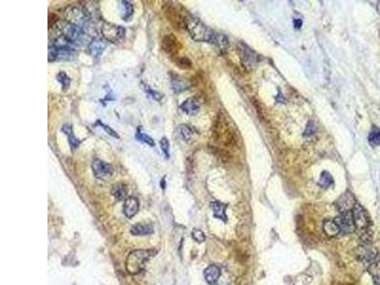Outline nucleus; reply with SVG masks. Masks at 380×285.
<instances>
[{
  "label": "nucleus",
  "instance_id": "obj_24",
  "mask_svg": "<svg viewBox=\"0 0 380 285\" xmlns=\"http://www.w3.org/2000/svg\"><path fill=\"white\" fill-rule=\"evenodd\" d=\"M368 272L372 276L375 284L380 285V261L379 259L368 266Z\"/></svg>",
  "mask_w": 380,
  "mask_h": 285
},
{
  "label": "nucleus",
  "instance_id": "obj_25",
  "mask_svg": "<svg viewBox=\"0 0 380 285\" xmlns=\"http://www.w3.org/2000/svg\"><path fill=\"white\" fill-rule=\"evenodd\" d=\"M177 132L179 136L186 142L190 141L193 136V130L188 125H180L177 127Z\"/></svg>",
  "mask_w": 380,
  "mask_h": 285
},
{
  "label": "nucleus",
  "instance_id": "obj_33",
  "mask_svg": "<svg viewBox=\"0 0 380 285\" xmlns=\"http://www.w3.org/2000/svg\"><path fill=\"white\" fill-rule=\"evenodd\" d=\"M333 183L332 177L331 174L327 171H323L320 175V179H319V185L323 188H329L331 187Z\"/></svg>",
  "mask_w": 380,
  "mask_h": 285
},
{
  "label": "nucleus",
  "instance_id": "obj_10",
  "mask_svg": "<svg viewBox=\"0 0 380 285\" xmlns=\"http://www.w3.org/2000/svg\"><path fill=\"white\" fill-rule=\"evenodd\" d=\"M161 46H162L163 50L171 58L177 57V54H178L180 48H182V45L179 42V40L177 39V37L172 33L166 34L163 37Z\"/></svg>",
  "mask_w": 380,
  "mask_h": 285
},
{
  "label": "nucleus",
  "instance_id": "obj_15",
  "mask_svg": "<svg viewBox=\"0 0 380 285\" xmlns=\"http://www.w3.org/2000/svg\"><path fill=\"white\" fill-rule=\"evenodd\" d=\"M180 109L182 110V111H184L188 115L193 116V115H196L199 113L200 109H201V103L197 98L191 97V98L187 99L180 106Z\"/></svg>",
  "mask_w": 380,
  "mask_h": 285
},
{
  "label": "nucleus",
  "instance_id": "obj_8",
  "mask_svg": "<svg viewBox=\"0 0 380 285\" xmlns=\"http://www.w3.org/2000/svg\"><path fill=\"white\" fill-rule=\"evenodd\" d=\"M92 168L94 171V174L96 178L101 179V180H107L111 178L115 171L114 166L109 163L104 162L101 159L96 158L93 161Z\"/></svg>",
  "mask_w": 380,
  "mask_h": 285
},
{
  "label": "nucleus",
  "instance_id": "obj_1",
  "mask_svg": "<svg viewBox=\"0 0 380 285\" xmlns=\"http://www.w3.org/2000/svg\"><path fill=\"white\" fill-rule=\"evenodd\" d=\"M213 137L215 142L227 148H237L238 139L236 132L230 127L229 122L220 113L215 121L213 127Z\"/></svg>",
  "mask_w": 380,
  "mask_h": 285
},
{
  "label": "nucleus",
  "instance_id": "obj_7",
  "mask_svg": "<svg viewBox=\"0 0 380 285\" xmlns=\"http://www.w3.org/2000/svg\"><path fill=\"white\" fill-rule=\"evenodd\" d=\"M164 14L166 16L167 20L176 29H186L185 18L186 16H183L181 11L177 9L173 2H166L164 5Z\"/></svg>",
  "mask_w": 380,
  "mask_h": 285
},
{
  "label": "nucleus",
  "instance_id": "obj_27",
  "mask_svg": "<svg viewBox=\"0 0 380 285\" xmlns=\"http://www.w3.org/2000/svg\"><path fill=\"white\" fill-rule=\"evenodd\" d=\"M368 141H369V143L373 146V147H376V146H378V145H380V128H379L378 127H376V126H374L373 127V128H372V130L370 131V133H369V136H368Z\"/></svg>",
  "mask_w": 380,
  "mask_h": 285
},
{
  "label": "nucleus",
  "instance_id": "obj_30",
  "mask_svg": "<svg viewBox=\"0 0 380 285\" xmlns=\"http://www.w3.org/2000/svg\"><path fill=\"white\" fill-rule=\"evenodd\" d=\"M174 62L182 70H190L192 68V61L189 57H186V56H183V57L177 56L174 58Z\"/></svg>",
  "mask_w": 380,
  "mask_h": 285
},
{
  "label": "nucleus",
  "instance_id": "obj_11",
  "mask_svg": "<svg viewBox=\"0 0 380 285\" xmlns=\"http://www.w3.org/2000/svg\"><path fill=\"white\" fill-rule=\"evenodd\" d=\"M334 222L338 225L340 232L344 234H351L356 230L352 211L340 214L338 217H336Z\"/></svg>",
  "mask_w": 380,
  "mask_h": 285
},
{
  "label": "nucleus",
  "instance_id": "obj_20",
  "mask_svg": "<svg viewBox=\"0 0 380 285\" xmlns=\"http://www.w3.org/2000/svg\"><path fill=\"white\" fill-rule=\"evenodd\" d=\"M221 276V269L217 265H210L205 270L206 281L209 285H215Z\"/></svg>",
  "mask_w": 380,
  "mask_h": 285
},
{
  "label": "nucleus",
  "instance_id": "obj_17",
  "mask_svg": "<svg viewBox=\"0 0 380 285\" xmlns=\"http://www.w3.org/2000/svg\"><path fill=\"white\" fill-rule=\"evenodd\" d=\"M106 48H107L106 40L96 37L95 39H93L91 41V43L89 44V51H90L91 55H93L95 58H99L102 55V53L104 52Z\"/></svg>",
  "mask_w": 380,
  "mask_h": 285
},
{
  "label": "nucleus",
  "instance_id": "obj_22",
  "mask_svg": "<svg viewBox=\"0 0 380 285\" xmlns=\"http://www.w3.org/2000/svg\"><path fill=\"white\" fill-rule=\"evenodd\" d=\"M111 195L117 200H124L127 196V187L125 183L118 182L112 186Z\"/></svg>",
  "mask_w": 380,
  "mask_h": 285
},
{
  "label": "nucleus",
  "instance_id": "obj_39",
  "mask_svg": "<svg viewBox=\"0 0 380 285\" xmlns=\"http://www.w3.org/2000/svg\"><path fill=\"white\" fill-rule=\"evenodd\" d=\"M59 22V18L56 16V15L54 14H50L48 16V28L49 30L54 28L57 24Z\"/></svg>",
  "mask_w": 380,
  "mask_h": 285
},
{
  "label": "nucleus",
  "instance_id": "obj_29",
  "mask_svg": "<svg viewBox=\"0 0 380 285\" xmlns=\"http://www.w3.org/2000/svg\"><path fill=\"white\" fill-rule=\"evenodd\" d=\"M56 79L57 81L61 84L63 91H67L70 89L71 86V78L68 76V74L65 71H60L57 75H56Z\"/></svg>",
  "mask_w": 380,
  "mask_h": 285
},
{
  "label": "nucleus",
  "instance_id": "obj_13",
  "mask_svg": "<svg viewBox=\"0 0 380 285\" xmlns=\"http://www.w3.org/2000/svg\"><path fill=\"white\" fill-rule=\"evenodd\" d=\"M356 200L351 192L344 193L335 203V207L341 213L351 212L356 206Z\"/></svg>",
  "mask_w": 380,
  "mask_h": 285
},
{
  "label": "nucleus",
  "instance_id": "obj_5",
  "mask_svg": "<svg viewBox=\"0 0 380 285\" xmlns=\"http://www.w3.org/2000/svg\"><path fill=\"white\" fill-rule=\"evenodd\" d=\"M65 16L67 22L81 27L82 29H86L88 23L92 20L88 14L86 13L84 7L79 8L77 6H70L67 8L65 12Z\"/></svg>",
  "mask_w": 380,
  "mask_h": 285
},
{
  "label": "nucleus",
  "instance_id": "obj_41",
  "mask_svg": "<svg viewBox=\"0 0 380 285\" xmlns=\"http://www.w3.org/2000/svg\"><path fill=\"white\" fill-rule=\"evenodd\" d=\"M377 9H378V12L380 13V2H379V4H378V6H377Z\"/></svg>",
  "mask_w": 380,
  "mask_h": 285
},
{
  "label": "nucleus",
  "instance_id": "obj_6",
  "mask_svg": "<svg viewBox=\"0 0 380 285\" xmlns=\"http://www.w3.org/2000/svg\"><path fill=\"white\" fill-rule=\"evenodd\" d=\"M353 218L356 225V229L359 231V235L365 233H371V220L366 210L358 204H356L353 210Z\"/></svg>",
  "mask_w": 380,
  "mask_h": 285
},
{
  "label": "nucleus",
  "instance_id": "obj_21",
  "mask_svg": "<svg viewBox=\"0 0 380 285\" xmlns=\"http://www.w3.org/2000/svg\"><path fill=\"white\" fill-rule=\"evenodd\" d=\"M211 208L213 211L214 217L217 219H220L223 222H226L227 217H226V205L221 203V202H213L211 203Z\"/></svg>",
  "mask_w": 380,
  "mask_h": 285
},
{
  "label": "nucleus",
  "instance_id": "obj_4",
  "mask_svg": "<svg viewBox=\"0 0 380 285\" xmlns=\"http://www.w3.org/2000/svg\"><path fill=\"white\" fill-rule=\"evenodd\" d=\"M101 32L107 41L116 44L123 42L126 37V29L124 27L110 22L102 24Z\"/></svg>",
  "mask_w": 380,
  "mask_h": 285
},
{
  "label": "nucleus",
  "instance_id": "obj_26",
  "mask_svg": "<svg viewBox=\"0 0 380 285\" xmlns=\"http://www.w3.org/2000/svg\"><path fill=\"white\" fill-rule=\"evenodd\" d=\"M135 139H136L138 142L148 144L149 146H155V142H154V140H153L149 135H147L146 133L142 132L141 127H139L137 128V130H136Z\"/></svg>",
  "mask_w": 380,
  "mask_h": 285
},
{
  "label": "nucleus",
  "instance_id": "obj_9",
  "mask_svg": "<svg viewBox=\"0 0 380 285\" xmlns=\"http://www.w3.org/2000/svg\"><path fill=\"white\" fill-rule=\"evenodd\" d=\"M356 255L358 260L367 266L378 259V252L374 247H372L371 243H363L362 245L358 246Z\"/></svg>",
  "mask_w": 380,
  "mask_h": 285
},
{
  "label": "nucleus",
  "instance_id": "obj_40",
  "mask_svg": "<svg viewBox=\"0 0 380 285\" xmlns=\"http://www.w3.org/2000/svg\"><path fill=\"white\" fill-rule=\"evenodd\" d=\"M301 25H302V21L301 19H295L294 20V26H295L296 29H300L301 27Z\"/></svg>",
  "mask_w": 380,
  "mask_h": 285
},
{
  "label": "nucleus",
  "instance_id": "obj_34",
  "mask_svg": "<svg viewBox=\"0 0 380 285\" xmlns=\"http://www.w3.org/2000/svg\"><path fill=\"white\" fill-rule=\"evenodd\" d=\"M142 90L147 94V95H149V96H151L155 101H158V102H161L162 101V99L164 98V95H162V94H160L159 92H157V91H155V90H153L152 88H150V87H148L147 85H145V84H143L142 85Z\"/></svg>",
  "mask_w": 380,
  "mask_h": 285
},
{
  "label": "nucleus",
  "instance_id": "obj_12",
  "mask_svg": "<svg viewBox=\"0 0 380 285\" xmlns=\"http://www.w3.org/2000/svg\"><path fill=\"white\" fill-rule=\"evenodd\" d=\"M238 54L240 56V60H241L244 67H246L248 69H252L253 67H255L257 65L258 55L251 48H249L243 44H239L238 46Z\"/></svg>",
  "mask_w": 380,
  "mask_h": 285
},
{
  "label": "nucleus",
  "instance_id": "obj_2",
  "mask_svg": "<svg viewBox=\"0 0 380 285\" xmlns=\"http://www.w3.org/2000/svg\"><path fill=\"white\" fill-rule=\"evenodd\" d=\"M186 29L190 32V36L198 42H208L213 44L217 32L209 29L199 18L192 16H187L185 18Z\"/></svg>",
  "mask_w": 380,
  "mask_h": 285
},
{
  "label": "nucleus",
  "instance_id": "obj_38",
  "mask_svg": "<svg viewBox=\"0 0 380 285\" xmlns=\"http://www.w3.org/2000/svg\"><path fill=\"white\" fill-rule=\"evenodd\" d=\"M316 129H317V127H316L315 123L314 122H309L307 126H306V129L304 131V136H306V137L312 136L316 132Z\"/></svg>",
  "mask_w": 380,
  "mask_h": 285
},
{
  "label": "nucleus",
  "instance_id": "obj_31",
  "mask_svg": "<svg viewBox=\"0 0 380 285\" xmlns=\"http://www.w3.org/2000/svg\"><path fill=\"white\" fill-rule=\"evenodd\" d=\"M213 44L219 48L221 50H226V48H228V40L223 34L217 32Z\"/></svg>",
  "mask_w": 380,
  "mask_h": 285
},
{
  "label": "nucleus",
  "instance_id": "obj_19",
  "mask_svg": "<svg viewBox=\"0 0 380 285\" xmlns=\"http://www.w3.org/2000/svg\"><path fill=\"white\" fill-rule=\"evenodd\" d=\"M131 234L135 236H146L154 232V226L152 223H136L130 229Z\"/></svg>",
  "mask_w": 380,
  "mask_h": 285
},
{
  "label": "nucleus",
  "instance_id": "obj_16",
  "mask_svg": "<svg viewBox=\"0 0 380 285\" xmlns=\"http://www.w3.org/2000/svg\"><path fill=\"white\" fill-rule=\"evenodd\" d=\"M140 203L136 197H128L124 203V213L127 218H133L139 211Z\"/></svg>",
  "mask_w": 380,
  "mask_h": 285
},
{
  "label": "nucleus",
  "instance_id": "obj_37",
  "mask_svg": "<svg viewBox=\"0 0 380 285\" xmlns=\"http://www.w3.org/2000/svg\"><path fill=\"white\" fill-rule=\"evenodd\" d=\"M192 238L197 241V242H204L206 240V235L205 233L200 230V229H193L192 231Z\"/></svg>",
  "mask_w": 380,
  "mask_h": 285
},
{
  "label": "nucleus",
  "instance_id": "obj_35",
  "mask_svg": "<svg viewBox=\"0 0 380 285\" xmlns=\"http://www.w3.org/2000/svg\"><path fill=\"white\" fill-rule=\"evenodd\" d=\"M160 146H161V149L165 155V158L169 159V157H170V143H169V140L166 137H163L160 140Z\"/></svg>",
  "mask_w": 380,
  "mask_h": 285
},
{
  "label": "nucleus",
  "instance_id": "obj_36",
  "mask_svg": "<svg viewBox=\"0 0 380 285\" xmlns=\"http://www.w3.org/2000/svg\"><path fill=\"white\" fill-rule=\"evenodd\" d=\"M96 125H98V127H102L103 129H104V131L105 132H107L109 135H111V137H113V138H116V139H119V135L117 134V132L115 131V130H113L111 127H110V126H108V125H105L104 123H102V121L101 120H97V122H96Z\"/></svg>",
  "mask_w": 380,
  "mask_h": 285
},
{
  "label": "nucleus",
  "instance_id": "obj_28",
  "mask_svg": "<svg viewBox=\"0 0 380 285\" xmlns=\"http://www.w3.org/2000/svg\"><path fill=\"white\" fill-rule=\"evenodd\" d=\"M121 5L124 7V10H125L124 15H123V19L125 21H128L131 18L132 15H133V12H134L133 5H132L131 2L126 1V0L121 1Z\"/></svg>",
  "mask_w": 380,
  "mask_h": 285
},
{
  "label": "nucleus",
  "instance_id": "obj_3",
  "mask_svg": "<svg viewBox=\"0 0 380 285\" xmlns=\"http://www.w3.org/2000/svg\"><path fill=\"white\" fill-rule=\"evenodd\" d=\"M155 254L154 250H134L132 251L126 262L127 271L130 275H136L145 268L146 262Z\"/></svg>",
  "mask_w": 380,
  "mask_h": 285
},
{
  "label": "nucleus",
  "instance_id": "obj_23",
  "mask_svg": "<svg viewBox=\"0 0 380 285\" xmlns=\"http://www.w3.org/2000/svg\"><path fill=\"white\" fill-rule=\"evenodd\" d=\"M323 230L325 234L329 237H335L339 234L340 229L334 221H326L323 223Z\"/></svg>",
  "mask_w": 380,
  "mask_h": 285
},
{
  "label": "nucleus",
  "instance_id": "obj_18",
  "mask_svg": "<svg viewBox=\"0 0 380 285\" xmlns=\"http://www.w3.org/2000/svg\"><path fill=\"white\" fill-rule=\"evenodd\" d=\"M61 130H62V131L64 132V134L67 136L68 141H69V143H70V146H71V150H72V151H75V150L80 146V144H81L82 141L79 140V139L74 135L71 125H70V124H65V125H63Z\"/></svg>",
  "mask_w": 380,
  "mask_h": 285
},
{
  "label": "nucleus",
  "instance_id": "obj_14",
  "mask_svg": "<svg viewBox=\"0 0 380 285\" xmlns=\"http://www.w3.org/2000/svg\"><path fill=\"white\" fill-rule=\"evenodd\" d=\"M170 84H171L172 92L176 95L182 94L190 90L191 87L190 80L175 73H170Z\"/></svg>",
  "mask_w": 380,
  "mask_h": 285
},
{
  "label": "nucleus",
  "instance_id": "obj_32",
  "mask_svg": "<svg viewBox=\"0 0 380 285\" xmlns=\"http://www.w3.org/2000/svg\"><path fill=\"white\" fill-rule=\"evenodd\" d=\"M211 150L213 151L214 154L219 157L222 161L227 162L231 158V154L225 150L224 148H218V147H211Z\"/></svg>",
  "mask_w": 380,
  "mask_h": 285
}]
</instances>
